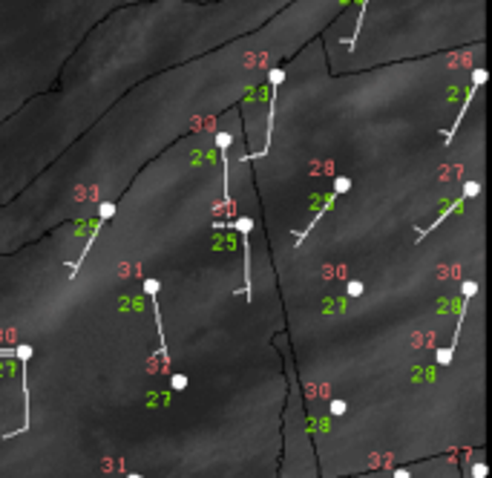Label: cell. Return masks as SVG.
I'll return each mask as SVG.
<instances>
[{
    "mask_svg": "<svg viewBox=\"0 0 492 478\" xmlns=\"http://www.w3.org/2000/svg\"><path fill=\"white\" fill-rule=\"evenodd\" d=\"M478 193H481V182H466V185H463V193H460V199L466 202V199H475Z\"/></svg>",
    "mask_w": 492,
    "mask_h": 478,
    "instance_id": "52a82bcc",
    "label": "cell"
},
{
    "mask_svg": "<svg viewBox=\"0 0 492 478\" xmlns=\"http://www.w3.org/2000/svg\"><path fill=\"white\" fill-rule=\"evenodd\" d=\"M460 291H463V300H472L475 294H478V282H472V280H466L463 285H460Z\"/></svg>",
    "mask_w": 492,
    "mask_h": 478,
    "instance_id": "ba28073f",
    "label": "cell"
},
{
    "mask_svg": "<svg viewBox=\"0 0 492 478\" xmlns=\"http://www.w3.org/2000/svg\"><path fill=\"white\" fill-rule=\"evenodd\" d=\"M394 478H409V472H406V469H400V472H394Z\"/></svg>",
    "mask_w": 492,
    "mask_h": 478,
    "instance_id": "5bb4252c",
    "label": "cell"
},
{
    "mask_svg": "<svg viewBox=\"0 0 492 478\" xmlns=\"http://www.w3.org/2000/svg\"><path fill=\"white\" fill-rule=\"evenodd\" d=\"M282 81H285V70H282V67H274V70L268 72L271 101H268V124H265V144H262V150H259V153H253V156H248V159H262V156H268V150H271V139H274V118H276V95H279V87H282Z\"/></svg>",
    "mask_w": 492,
    "mask_h": 478,
    "instance_id": "6da1fadb",
    "label": "cell"
},
{
    "mask_svg": "<svg viewBox=\"0 0 492 478\" xmlns=\"http://www.w3.org/2000/svg\"><path fill=\"white\" fill-rule=\"evenodd\" d=\"M351 187H354V179H348V176H334L331 179V193L334 196H345Z\"/></svg>",
    "mask_w": 492,
    "mask_h": 478,
    "instance_id": "277c9868",
    "label": "cell"
},
{
    "mask_svg": "<svg viewBox=\"0 0 492 478\" xmlns=\"http://www.w3.org/2000/svg\"><path fill=\"white\" fill-rule=\"evenodd\" d=\"M230 228H236L242 236V254H245V285H242V294H245V300H253V282H251V231H253V219L251 216H236V219L230 222Z\"/></svg>",
    "mask_w": 492,
    "mask_h": 478,
    "instance_id": "7a4b0ae2",
    "label": "cell"
},
{
    "mask_svg": "<svg viewBox=\"0 0 492 478\" xmlns=\"http://www.w3.org/2000/svg\"><path fill=\"white\" fill-rule=\"evenodd\" d=\"M170 383H173V389H176V392H182L184 386H187V374H173Z\"/></svg>",
    "mask_w": 492,
    "mask_h": 478,
    "instance_id": "30bf717a",
    "label": "cell"
},
{
    "mask_svg": "<svg viewBox=\"0 0 492 478\" xmlns=\"http://www.w3.org/2000/svg\"><path fill=\"white\" fill-rule=\"evenodd\" d=\"M435 360L440 363V366H446V363H452V351H449V349H437Z\"/></svg>",
    "mask_w": 492,
    "mask_h": 478,
    "instance_id": "8fae6325",
    "label": "cell"
},
{
    "mask_svg": "<svg viewBox=\"0 0 492 478\" xmlns=\"http://www.w3.org/2000/svg\"><path fill=\"white\" fill-rule=\"evenodd\" d=\"M345 291H348V297H363V282H360V280H351Z\"/></svg>",
    "mask_w": 492,
    "mask_h": 478,
    "instance_id": "9c48e42d",
    "label": "cell"
},
{
    "mask_svg": "<svg viewBox=\"0 0 492 478\" xmlns=\"http://www.w3.org/2000/svg\"><path fill=\"white\" fill-rule=\"evenodd\" d=\"M159 291H161L159 280H144V294H159Z\"/></svg>",
    "mask_w": 492,
    "mask_h": 478,
    "instance_id": "7c38bea8",
    "label": "cell"
},
{
    "mask_svg": "<svg viewBox=\"0 0 492 478\" xmlns=\"http://www.w3.org/2000/svg\"><path fill=\"white\" fill-rule=\"evenodd\" d=\"M486 78H489V72L483 70H475L472 72V84H469V93H466V98H463V107H460V113H458V118L452 121V127H449V133H443V141L446 144H452V139H455V133H458V127L463 124V118H466V110H469V104H472V98L478 95V90H481L483 84H486Z\"/></svg>",
    "mask_w": 492,
    "mask_h": 478,
    "instance_id": "3957f363",
    "label": "cell"
},
{
    "mask_svg": "<svg viewBox=\"0 0 492 478\" xmlns=\"http://www.w3.org/2000/svg\"><path fill=\"white\" fill-rule=\"evenodd\" d=\"M331 415H345V400H331Z\"/></svg>",
    "mask_w": 492,
    "mask_h": 478,
    "instance_id": "4fadbf2b",
    "label": "cell"
},
{
    "mask_svg": "<svg viewBox=\"0 0 492 478\" xmlns=\"http://www.w3.org/2000/svg\"><path fill=\"white\" fill-rule=\"evenodd\" d=\"M115 202H101V208H98V222H110L115 216Z\"/></svg>",
    "mask_w": 492,
    "mask_h": 478,
    "instance_id": "8992f818",
    "label": "cell"
},
{
    "mask_svg": "<svg viewBox=\"0 0 492 478\" xmlns=\"http://www.w3.org/2000/svg\"><path fill=\"white\" fill-rule=\"evenodd\" d=\"M366 9H368V0H360V9H357V21H354V35L345 41V47H354L357 44V35H360V26L366 21Z\"/></svg>",
    "mask_w": 492,
    "mask_h": 478,
    "instance_id": "5b68a950",
    "label": "cell"
}]
</instances>
